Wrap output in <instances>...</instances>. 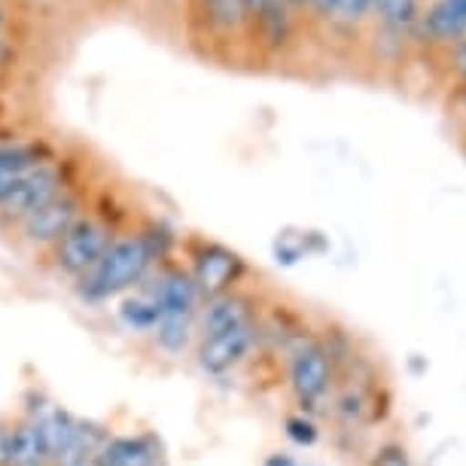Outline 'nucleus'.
I'll use <instances>...</instances> for the list:
<instances>
[{
    "mask_svg": "<svg viewBox=\"0 0 466 466\" xmlns=\"http://www.w3.org/2000/svg\"><path fill=\"white\" fill-rule=\"evenodd\" d=\"M156 266L159 262H156L153 250L147 248L137 228H131V232L116 235V241L101 253V259L74 284V293L86 305L110 302V299L144 284Z\"/></svg>",
    "mask_w": 466,
    "mask_h": 466,
    "instance_id": "nucleus-1",
    "label": "nucleus"
},
{
    "mask_svg": "<svg viewBox=\"0 0 466 466\" xmlns=\"http://www.w3.org/2000/svg\"><path fill=\"white\" fill-rule=\"evenodd\" d=\"M116 235H122L119 210H110V214L107 208L86 210L49 248L52 271H58V275H65L70 280H80L101 259V253L116 241Z\"/></svg>",
    "mask_w": 466,
    "mask_h": 466,
    "instance_id": "nucleus-2",
    "label": "nucleus"
},
{
    "mask_svg": "<svg viewBox=\"0 0 466 466\" xmlns=\"http://www.w3.org/2000/svg\"><path fill=\"white\" fill-rule=\"evenodd\" d=\"M76 183V162L74 159H49L22 174L10 189V196L0 201V228H15L22 219H28L34 210L49 205Z\"/></svg>",
    "mask_w": 466,
    "mask_h": 466,
    "instance_id": "nucleus-3",
    "label": "nucleus"
},
{
    "mask_svg": "<svg viewBox=\"0 0 466 466\" xmlns=\"http://www.w3.org/2000/svg\"><path fill=\"white\" fill-rule=\"evenodd\" d=\"M332 381H336V360H332L329 348L323 341L305 339L302 345L289 350L287 384L302 409L320 406L329 397Z\"/></svg>",
    "mask_w": 466,
    "mask_h": 466,
    "instance_id": "nucleus-4",
    "label": "nucleus"
},
{
    "mask_svg": "<svg viewBox=\"0 0 466 466\" xmlns=\"http://www.w3.org/2000/svg\"><path fill=\"white\" fill-rule=\"evenodd\" d=\"M86 210H89V187L76 180L74 187L56 196L49 205H43L40 210H34L28 219H22V223L15 226V232H19V238L25 244H31V248H52Z\"/></svg>",
    "mask_w": 466,
    "mask_h": 466,
    "instance_id": "nucleus-5",
    "label": "nucleus"
},
{
    "mask_svg": "<svg viewBox=\"0 0 466 466\" xmlns=\"http://www.w3.org/2000/svg\"><path fill=\"white\" fill-rule=\"evenodd\" d=\"M189 278L196 284L201 302L241 287L244 275H248V262L241 259V253H235L226 244L217 241H201L189 257Z\"/></svg>",
    "mask_w": 466,
    "mask_h": 466,
    "instance_id": "nucleus-6",
    "label": "nucleus"
},
{
    "mask_svg": "<svg viewBox=\"0 0 466 466\" xmlns=\"http://www.w3.org/2000/svg\"><path fill=\"white\" fill-rule=\"evenodd\" d=\"M259 320L248 323V327L238 329H226L217 332V336H205L198 339L196 348V363L201 366V372L223 378L228 372H235L238 366H244L250 360V354L259 345Z\"/></svg>",
    "mask_w": 466,
    "mask_h": 466,
    "instance_id": "nucleus-7",
    "label": "nucleus"
},
{
    "mask_svg": "<svg viewBox=\"0 0 466 466\" xmlns=\"http://www.w3.org/2000/svg\"><path fill=\"white\" fill-rule=\"evenodd\" d=\"M149 299L159 308V320H196L201 296L196 284H192L189 271L180 266H165L159 275H156L153 284L147 287Z\"/></svg>",
    "mask_w": 466,
    "mask_h": 466,
    "instance_id": "nucleus-8",
    "label": "nucleus"
},
{
    "mask_svg": "<svg viewBox=\"0 0 466 466\" xmlns=\"http://www.w3.org/2000/svg\"><path fill=\"white\" fill-rule=\"evenodd\" d=\"M259 318V305L257 299L244 289H232V293H223V296H214V299H205L198 305V314H196V327L205 336H217V332H226V329H238V327H248V323H257Z\"/></svg>",
    "mask_w": 466,
    "mask_h": 466,
    "instance_id": "nucleus-9",
    "label": "nucleus"
},
{
    "mask_svg": "<svg viewBox=\"0 0 466 466\" xmlns=\"http://www.w3.org/2000/svg\"><path fill=\"white\" fill-rule=\"evenodd\" d=\"M159 463H162L159 442L149 433L110 436L92 461V466H159Z\"/></svg>",
    "mask_w": 466,
    "mask_h": 466,
    "instance_id": "nucleus-10",
    "label": "nucleus"
},
{
    "mask_svg": "<svg viewBox=\"0 0 466 466\" xmlns=\"http://www.w3.org/2000/svg\"><path fill=\"white\" fill-rule=\"evenodd\" d=\"M10 466H52V451L37 418H19L10 433Z\"/></svg>",
    "mask_w": 466,
    "mask_h": 466,
    "instance_id": "nucleus-11",
    "label": "nucleus"
},
{
    "mask_svg": "<svg viewBox=\"0 0 466 466\" xmlns=\"http://www.w3.org/2000/svg\"><path fill=\"white\" fill-rule=\"evenodd\" d=\"M52 153L43 140H28V144H0V180H19L37 165L49 162Z\"/></svg>",
    "mask_w": 466,
    "mask_h": 466,
    "instance_id": "nucleus-12",
    "label": "nucleus"
},
{
    "mask_svg": "<svg viewBox=\"0 0 466 466\" xmlns=\"http://www.w3.org/2000/svg\"><path fill=\"white\" fill-rule=\"evenodd\" d=\"M198 6V15L205 22V28L214 34H235L248 25L241 0H192Z\"/></svg>",
    "mask_w": 466,
    "mask_h": 466,
    "instance_id": "nucleus-13",
    "label": "nucleus"
},
{
    "mask_svg": "<svg viewBox=\"0 0 466 466\" xmlns=\"http://www.w3.org/2000/svg\"><path fill=\"white\" fill-rule=\"evenodd\" d=\"M424 28L439 40H454L466 34V0H439L427 13Z\"/></svg>",
    "mask_w": 466,
    "mask_h": 466,
    "instance_id": "nucleus-14",
    "label": "nucleus"
},
{
    "mask_svg": "<svg viewBox=\"0 0 466 466\" xmlns=\"http://www.w3.org/2000/svg\"><path fill=\"white\" fill-rule=\"evenodd\" d=\"M119 320L135 332H153L159 327V308L149 299L147 289H140L137 296H128L119 308Z\"/></svg>",
    "mask_w": 466,
    "mask_h": 466,
    "instance_id": "nucleus-15",
    "label": "nucleus"
},
{
    "mask_svg": "<svg viewBox=\"0 0 466 466\" xmlns=\"http://www.w3.org/2000/svg\"><path fill=\"white\" fill-rule=\"evenodd\" d=\"M192 323L196 320H159V327L153 329V339L165 354H183L192 341Z\"/></svg>",
    "mask_w": 466,
    "mask_h": 466,
    "instance_id": "nucleus-16",
    "label": "nucleus"
},
{
    "mask_svg": "<svg viewBox=\"0 0 466 466\" xmlns=\"http://www.w3.org/2000/svg\"><path fill=\"white\" fill-rule=\"evenodd\" d=\"M320 6V13L332 15V19H345V22H357L372 10L375 0H314Z\"/></svg>",
    "mask_w": 466,
    "mask_h": 466,
    "instance_id": "nucleus-17",
    "label": "nucleus"
},
{
    "mask_svg": "<svg viewBox=\"0 0 466 466\" xmlns=\"http://www.w3.org/2000/svg\"><path fill=\"white\" fill-rule=\"evenodd\" d=\"M284 433H287L289 442H296V445H302V448H311L320 439L318 424H314V420L308 418L305 411H302V415H287L284 418Z\"/></svg>",
    "mask_w": 466,
    "mask_h": 466,
    "instance_id": "nucleus-18",
    "label": "nucleus"
},
{
    "mask_svg": "<svg viewBox=\"0 0 466 466\" xmlns=\"http://www.w3.org/2000/svg\"><path fill=\"white\" fill-rule=\"evenodd\" d=\"M375 6L393 25H409L415 19V0H375Z\"/></svg>",
    "mask_w": 466,
    "mask_h": 466,
    "instance_id": "nucleus-19",
    "label": "nucleus"
},
{
    "mask_svg": "<svg viewBox=\"0 0 466 466\" xmlns=\"http://www.w3.org/2000/svg\"><path fill=\"white\" fill-rule=\"evenodd\" d=\"M369 466H411V457L402 445L397 442H387L381 445L378 451L372 454V461H369Z\"/></svg>",
    "mask_w": 466,
    "mask_h": 466,
    "instance_id": "nucleus-20",
    "label": "nucleus"
},
{
    "mask_svg": "<svg viewBox=\"0 0 466 466\" xmlns=\"http://www.w3.org/2000/svg\"><path fill=\"white\" fill-rule=\"evenodd\" d=\"M10 433L13 424L0 418V466H10Z\"/></svg>",
    "mask_w": 466,
    "mask_h": 466,
    "instance_id": "nucleus-21",
    "label": "nucleus"
},
{
    "mask_svg": "<svg viewBox=\"0 0 466 466\" xmlns=\"http://www.w3.org/2000/svg\"><path fill=\"white\" fill-rule=\"evenodd\" d=\"M13 61H15V49H13V43L4 37V34H0V74H4V70H10L13 67Z\"/></svg>",
    "mask_w": 466,
    "mask_h": 466,
    "instance_id": "nucleus-22",
    "label": "nucleus"
},
{
    "mask_svg": "<svg viewBox=\"0 0 466 466\" xmlns=\"http://www.w3.org/2000/svg\"><path fill=\"white\" fill-rule=\"evenodd\" d=\"M262 466H299L293 457L284 454V451H275V454H268L266 461H262Z\"/></svg>",
    "mask_w": 466,
    "mask_h": 466,
    "instance_id": "nucleus-23",
    "label": "nucleus"
},
{
    "mask_svg": "<svg viewBox=\"0 0 466 466\" xmlns=\"http://www.w3.org/2000/svg\"><path fill=\"white\" fill-rule=\"evenodd\" d=\"M454 67L461 70V74H466V43H461V49H457V56H454Z\"/></svg>",
    "mask_w": 466,
    "mask_h": 466,
    "instance_id": "nucleus-24",
    "label": "nucleus"
},
{
    "mask_svg": "<svg viewBox=\"0 0 466 466\" xmlns=\"http://www.w3.org/2000/svg\"><path fill=\"white\" fill-rule=\"evenodd\" d=\"M287 4H299V6H302V4H314V0H287Z\"/></svg>",
    "mask_w": 466,
    "mask_h": 466,
    "instance_id": "nucleus-25",
    "label": "nucleus"
},
{
    "mask_svg": "<svg viewBox=\"0 0 466 466\" xmlns=\"http://www.w3.org/2000/svg\"><path fill=\"white\" fill-rule=\"evenodd\" d=\"M461 107H463V110H466V89H463V92H461Z\"/></svg>",
    "mask_w": 466,
    "mask_h": 466,
    "instance_id": "nucleus-26",
    "label": "nucleus"
}]
</instances>
